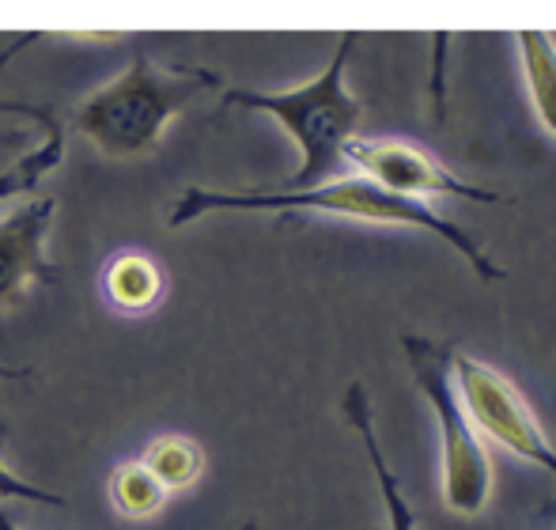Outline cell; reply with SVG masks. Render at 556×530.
<instances>
[{
    "label": "cell",
    "instance_id": "cell-1",
    "mask_svg": "<svg viewBox=\"0 0 556 530\" xmlns=\"http://www.w3.org/2000/svg\"><path fill=\"white\" fill-rule=\"evenodd\" d=\"M216 209H242V213H326V216H349V220L367 224H402V228H420L440 236L462 254L473 273L489 285L504 280V269L489 258L481 243L458 228L454 220L435 213L428 201L394 198V193L379 190L367 178H333V182L311 186V190H205V186H190L170 209V228H186V224L201 220L205 213Z\"/></svg>",
    "mask_w": 556,
    "mask_h": 530
},
{
    "label": "cell",
    "instance_id": "cell-2",
    "mask_svg": "<svg viewBox=\"0 0 556 530\" xmlns=\"http://www.w3.org/2000/svg\"><path fill=\"white\" fill-rule=\"evenodd\" d=\"M352 50H356V30H344L333 61L303 88H224V106H242V111L265 114V118L280 122L288 129V137L300 144L303 163L288 178L285 190H311V186L344 178V167H349L344 163V144L352 137H359V118H364V106H359V99L344 84V68H349Z\"/></svg>",
    "mask_w": 556,
    "mask_h": 530
},
{
    "label": "cell",
    "instance_id": "cell-3",
    "mask_svg": "<svg viewBox=\"0 0 556 530\" xmlns=\"http://www.w3.org/2000/svg\"><path fill=\"white\" fill-rule=\"evenodd\" d=\"M213 88H224V80L208 68H160L148 53H137L122 76L76 106L73 129L111 160H132L152 152L170 118Z\"/></svg>",
    "mask_w": 556,
    "mask_h": 530
},
{
    "label": "cell",
    "instance_id": "cell-4",
    "mask_svg": "<svg viewBox=\"0 0 556 530\" xmlns=\"http://www.w3.org/2000/svg\"><path fill=\"white\" fill-rule=\"evenodd\" d=\"M405 361H409L413 383L428 398L443 436V496L458 516H477L492 493V463L477 428L469 425L466 409L454 391L451 361L454 349L446 341L425 338V333H402Z\"/></svg>",
    "mask_w": 556,
    "mask_h": 530
},
{
    "label": "cell",
    "instance_id": "cell-5",
    "mask_svg": "<svg viewBox=\"0 0 556 530\" xmlns=\"http://www.w3.org/2000/svg\"><path fill=\"white\" fill-rule=\"evenodd\" d=\"M454 391L466 409L469 425L481 428L492 443L507 447L511 455L527 458V463L542 466L556 478V447L549 436L542 432L534 409L527 405V398L519 394V387L504 376V371L489 368L484 361L454 353L451 361Z\"/></svg>",
    "mask_w": 556,
    "mask_h": 530
},
{
    "label": "cell",
    "instance_id": "cell-6",
    "mask_svg": "<svg viewBox=\"0 0 556 530\" xmlns=\"http://www.w3.org/2000/svg\"><path fill=\"white\" fill-rule=\"evenodd\" d=\"M344 163L364 171L367 182L394 193V198H413V201L462 198V201H477V205H496L500 201L496 190L466 182V178H458L454 171H446L440 160H432L425 148L405 144V140L352 137L349 144H344Z\"/></svg>",
    "mask_w": 556,
    "mask_h": 530
},
{
    "label": "cell",
    "instance_id": "cell-7",
    "mask_svg": "<svg viewBox=\"0 0 556 530\" xmlns=\"http://www.w3.org/2000/svg\"><path fill=\"white\" fill-rule=\"evenodd\" d=\"M53 209V198H35L0 220V311L20 307L30 288L61 280L58 262L46 254Z\"/></svg>",
    "mask_w": 556,
    "mask_h": 530
},
{
    "label": "cell",
    "instance_id": "cell-8",
    "mask_svg": "<svg viewBox=\"0 0 556 530\" xmlns=\"http://www.w3.org/2000/svg\"><path fill=\"white\" fill-rule=\"evenodd\" d=\"M341 413H344V420H349L352 432L359 436V443H364V455H367V463H371L375 481H379L382 508H387L390 530H420L417 512H413V504L405 501L402 481H397V474L390 470L387 455H382V447H379L371 394H367V387H364V383H349V391H344V398H341Z\"/></svg>",
    "mask_w": 556,
    "mask_h": 530
},
{
    "label": "cell",
    "instance_id": "cell-9",
    "mask_svg": "<svg viewBox=\"0 0 556 530\" xmlns=\"http://www.w3.org/2000/svg\"><path fill=\"white\" fill-rule=\"evenodd\" d=\"M103 295L122 315H148L167 295V269H163L160 258H152L148 251H137V247L117 251L103 265Z\"/></svg>",
    "mask_w": 556,
    "mask_h": 530
},
{
    "label": "cell",
    "instance_id": "cell-10",
    "mask_svg": "<svg viewBox=\"0 0 556 530\" xmlns=\"http://www.w3.org/2000/svg\"><path fill=\"white\" fill-rule=\"evenodd\" d=\"M140 463L155 474V481H160L167 493H178V489H190L193 481L205 474V451H201V443L190 440V436L170 432L148 443Z\"/></svg>",
    "mask_w": 556,
    "mask_h": 530
},
{
    "label": "cell",
    "instance_id": "cell-11",
    "mask_svg": "<svg viewBox=\"0 0 556 530\" xmlns=\"http://www.w3.org/2000/svg\"><path fill=\"white\" fill-rule=\"evenodd\" d=\"M519 50L534 111L542 118V126L556 137V38L545 35V30H522Z\"/></svg>",
    "mask_w": 556,
    "mask_h": 530
},
{
    "label": "cell",
    "instance_id": "cell-12",
    "mask_svg": "<svg viewBox=\"0 0 556 530\" xmlns=\"http://www.w3.org/2000/svg\"><path fill=\"white\" fill-rule=\"evenodd\" d=\"M167 489L155 481V474L148 470L140 458L114 466L111 474V504L122 519H152L155 512H163L167 504Z\"/></svg>",
    "mask_w": 556,
    "mask_h": 530
},
{
    "label": "cell",
    "instance_id": "cell-13",
    "mask_svg": "<svg viewBox=\"0 0 556 530\" xmlns=\"http://www.w3.org/2000/svg\"><path fill=\"white\" fill-rule=\"evenodd\" d=\"M61 160H65V129H61V122H53V126L46 129L42 144L27 148L20 160L8 163V167L0 171V201L15 198V193L35 190V186L42 182V178L50 175Z\"/></svg>",
    "mask_w": 556,
    "mask_h": 530
},
{
    "label": "cell",
    "instance_id": "cell-14",
    "mask_svg": "<svg viewBox=\"0 0 556 530\" xmlns=\"http://www.w3.org/2000/svg\"><path fill=\"white\" fill-rule=\"evenodd\" d=\"M4 440H8V425L0 420V443ZM0 501H27V504H46V508H65V496L50 493V489L35 485V481H23L4 463H0Z\"/></svg>",
    "mask_w": 556,
    "mask_h": 530
},
{
    "label": "cell",
    "instance_id": "cell-15",
    "mask_svg": "<svg viewBox=\"0 0 556 530\" xmlns=\"http://www.w3.org/2000/svg\"><path fill=\"white\" fill-rule=\"evenodd\" d=\"M8 122H35V126L50 129L58 118H53V114L46 111V106L20 103V99H4V96H0V152H8L12 144H27V132H20V129L4 132Z\"/></svg>",
    "mask_w": 556,
    "mask_h": 530
},
{
    "label": "cell",
    "instance_id": "cell-16",
    "mask_svg": "<svg viewBox=\"0 0 556 530\" xmlns=\"http://www.w3.org/2000/svg\"><path fill=\"white\" fill-rule=\"evenodd\" d=\"M0 379H35V368H15V364H0Z\"/></svg>",
    "mask_w": 556,
    "mask_h": 530
},
{
    "label": "cell",
    "instance_id": "cell-17",
    "mask_svg": "<svg viewBox=\"0 0 556 530\" xmlns=\"http://www.w3.org/2000/svg\"><path fill=\"white\" fill-rule=\"evenodd\" d=\"M542 519H549V523H556V501H545V504H542Z\"/></svg>",
    "mask_w": 556,
    "mask_h": 530
},
{
    "label": "cell",
    "instance_id": "cell-18",
    "mask_svg": "<svg viewBox=\"0 0 556 530\" xmlns=\"http://www.w3.org/2000/svg\"><path fill=\"white\" fill-rule=\"evenodd\" d=\"M0 530H20L12 523V516H8V512H0Z\"/></svg>",
    "mask_w": 556,
    "mask_h": 530
},
{
    "label": "cell",
    "instance_id": "cell-19",
    "mask_svg": "<svg viewBox=\"0 0 556 530\" xmlns=\"http://www.w3.org/2000/svg\"><path fill=\"white\" fill-rule=\"evenodd\" d=\"M239 530H257V523H242Z\"/></svg>",
    "mask_w": 556,
    "mask_h": 530
}]
</instances>
